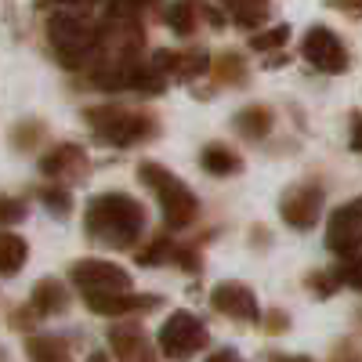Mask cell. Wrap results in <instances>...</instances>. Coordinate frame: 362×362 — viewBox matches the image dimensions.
<instances>
[{"instance_id": "obj_1", "label": "cell", "mask_w": 362, "mask_h": 362, "mask_svg": "<svg viewBox=\"0 0 362 362\" xmlns=\"http://www.w3.org/2000/svg\"><path fill=\"white\" fill-rule=\"evenodd\" d=\"M83 218H87V232L102 239V243L134 247V239L141 235V225H145V210L138 199H131L124 192H105L98 199H90Z\"/></svg>"}, {"instance_id": "obj_2", "label": "cell", "mask_w": 362, "mask_h": 362, "mask_svg": "<svg viewBox=\"0 0 362 362\" xmlns=\"http://www.w3.org/2000/svg\"><path fill=\"white\" fill-rule=\"evenodd\" d=\"M47 37L54 44L58 62L66 69H80L83 58L102 47V29L76 11H54L47 22Z\"/></svg>"}, {"instance_id": "obj_3", "label": "cell", "mask_w": 362, "mask_h": 362, "mask_svg": "<svg viewBox=\"0 0 362 362\" xmlns=\"http://www.w3.org/2000/svg\"><path fill=\"white\" fill-rule=\"evenodd\" d=\"M138 181L153 189V196H156L160 206H163V221H167L170 228H185V225L196 218V210H199L196 196L189 192L185 181L174 177L167 167L145 160V163H138Z\"/></svg>"}, {"instance_id": "obj_4", "label": "cell", "mask_w": 362, "mask_h": 362, "mask_svg": "<svg viewBox=\"0 0 362 362\" xmlns=\"http://www.w3.org/2000/svg\"><path fill=\"white\" fill-rule=\"evenodd\" d=\"M87 119L95 134L109 145H134L141 138H153L156 124L148 116H138V112H127V109H116V105H105V109H87Z\"/></svg>"}, {"instance_id": "obj_5", "label": "cell", "mask_w": 362, "mask_h": 362, "mask_svg": "<svg viewBox=\"0 0 362 362\" xmlns=\"http://www.w3.org/2000/svg\"><path fill=\"white\" fill-rule=\"evenodd\" d=\"M203 344H206V326L192 312H174L160 329V351L174 362L192 358Z\"/></svg>"}, {"instance_id": "obj_6", "label": "cell", "mask_w": 362, "mask_h": 362, "mask_svg": "<svg viewBox=\"0 0 362 362\" xmlns=\"http://www.w3.org/2000/svg\"><path fill=\"white\" fill-rule=\"evenodd\" d=\"M326 247L334 254H341L344 261L358 257V250H362V196L348 199L344 206H337L334 214H329Z\"/></svg>"}, {"instance_id": "obj_7", "label": "cell", "mask_w": 362, "mask_h": 362, "mask_svg": "<svg viewBox=\"0 0 362 362\" xmlns=\"http://www.w3.org/2000/svg\"><path fill=\"white\" fill-rule=\"evenodd\" d=\"M69 276L73 283L83 290V293H127L131 290V279H127V272L112 264V261H76L69 268Z\"/></svg>"}, {"instance_id": "obj_8", "label": "cell", "mask_w": 362, "mask_h": 362, "mask_svg": "<svg viewBox=\"0 0 362 362\" xmlns=\"http://www.w3.org/2000/svg\"><path fill=\"white\" fill-rule=\"evenodd\" d=\"M300 54L322 73H344L348 69V51L341 44V37L326 25H312L305 33V44H300Z\"/></svg>"}, {"instance_id": "obj_9", "label": "cell", "mask_w": 362, "mask_h": 362, "mask_svg": "<svg viewBox=\"0 0 362 362\" xmlns=\"http://www.w3.org/2000/svg\"><path fill=\"white\" fill-rule=\"evenodd\" d=\"M319 210H322V189L319 185H293L279 199V214L293 228H312Z\"/></svg>"}, {"instance_id": "obj_10", "label": "cell", "mask_w": 362, "mask_h": 362, "mask_svg": "<svg viewBox=\"0 0 362 362\" xmlns=\"http://www.w3.org/2000/svg\"><path fill=\"white\" fill-rule=\"evenodd\" d=\"M210 305H214L221 315L235 319V322H254V319L261 315L257 297H254L243 283H221V286H214V293H210Z\"/></svg>"}, {"instance_id": "obj_11", "label": "cell", "mask_w": 362, "mask_h": 362, "mask_svg": "<svg viewBox=\"0 0 362 362\" xmlns=\"http://www.w3.org/2000/svg\"><path fill=\"white\" fill-rule=\"evenodd\" d=\"M160 305V297H134V293H87V308L98 315H127V312H148Z\"/></svg>"}, {"instance_id": "obj_12", "label": "cell", "mask_w": 362, "mask_h": 362, "mask_svg": "<svg viewBox=\"0 0 362 362\" xmlns=\"http://www.w3.org/2000/svg\"><path fill=\"white\" fill-rule=\"evenodd\" d=\"M153 66H156L163 76L189 80V76H199V73L206 69V54H203V51H160Z\"/></svg>"}, {"instance_id": "obj_13", "label": "cell", "mask_w": 362, "mask_h": 362, "mask_svg": "<svg viewBox=\"0 0 362 362\" xmlns=\"http://www.w3.org/2000/svg\"><path fill=\"white\" fill-rule=\"evenodd\" d=\"M87 167V156L80 145H58L40 160V170L51 174V177H62V174H80Z\"/></svg>"}, {"instance_id": "obj_14", "label": "cell", "mask_w": 362, "mask_h": 362, "mask_svg": "<svg viewBox=\"0 0 362 362\" xmlns=\"http://www.w3.org/2000/svg\"><path fill=\"white\" fill-rule=\"evenodd\" d=\"M66 286L58 279H44L37 290H33V300H29V308H37V315H51V312H62L66 308Z\"/></svg>"}, {"instance_id": "obj_15", "label": "cell", "mask_w": 362, "mask_h": 362, "mask_svg": "<svg viewBox=\"0 0 362 362\" xmlns=\"http://www.w3.org/2000/svg\"><path fill=\"white\" fill-rule=\"evenodd\" d=\"M109 348L116 351V358L138 362V355H145L141 329H134V326H119V329H112V334H109Z\"/></svg>"}, {"instance_id": "obj_16", "label": "cell", "mask_w": 362, "mask_h": 362, "mask_svg": "<svg viewBox=\"0 0 362 362\" xmlns=\"http://www.w3.org/2000/svg\"><path fill=\"white\" fill-rule=\"evenodd\" d=\"M199 163H203L206 174H218V177L239 170V156L232 153L228 145H206V148H203V156H199Z\"/></svg>"}, {"instance_id": "obj_17", "label": "cell", "mask_w": 362, "mask_h": 362, "mask_svg": "<svg viewBox=\"0 0 362 362\" xmlns=\"http://www.w3.org/2000/svg\"><path fill=\"white\" fill-rule=\"evenodd\" d=\"M225 11L232 15L235 25L254 29V25H261L264 15H268V0H225Z\"/></svg>"}, {"instance_id": "obj_18", "label": "cell", "mask_w": 362, "mask_h": 362, "mask_svg": "<svg viewBox=\"0 0 362 362\" xmlns=\"http://www.w3.org/2000/svg\"><path fill=\"white\" fill-rule=\"evenodd\" d=\"M235 131L243 134V138H264L272 131V112L264 105H250L235 116Z\"/></svg>"}, {"instance_id": "obj_19", "label": "cell", "mask_w": 362, "mask_h": 362, "mask_svg": "<svg viewBox=\"0 0 362 362\" xmlns=\"http://www.w3.org/2000/svg\"><path fill=\"white\" fill-rule=\"evenodd\" d=\"M29 355H33V362H66V344L54 337H33Z\"/></svg>"}, {"instance_id": "obj_20", "label": "cell", "mask_w": 362, "mask_h": 362, "mask_svg": "<svg viewBox=\"0 0 362 362\" xmlns=\"http://www.w3.org/2000/svg\"><path fill=\"white\" fill-rule=\"evenodd\" d=\"M167 25L174 29L177 37H189L192 29H196V8H189V4H170V11H167Z\"/></svg>"}, {"instance_id": "obj_21", "label": "cell", "mask_w": 362, "mask_h": 362, "mask_svg": "<svg viewBox=\"0 0 362 362\" xmlns=\"http://www.w3.org/2000/svg\"><path fill=\"white\" fill-rule=\"evenodd\" d=\"M214 73H218L221 83H243L247 80V66H243V58H239V54H221Z\"/></svg>"}, {"instance_id": "obj_22", "label": "cell", "mask_w": 362, "mask_h": 362, "mask_svg": "<svg viewBox=\"0 0 362 362\" xmlns=\"http://www.w3.org/2000/svg\"><path fill=\"white\" fill-rule=\"evenodd\" d=\"M25 239H18L15 232H4V272L8 276H15V272L22 268V261H25Z\"/></svg>"}, {"instance_id": "obj_23", "label": "cell", "mask_w": 362, "mask_h": 362, "mask_svg": "<svg viewBox=\"0 0 362 362\" xmlns=\"http://www.w3.org/2000/svg\"><path fill=\"white\" fill-rule=\"evenodd\" d=\"M286 37H290V25H276V29H268V33H257L250 40V47L254 51H276V47L286 44Z\"/></svg>"}, {"instance_id": "obj_24", "label": "cell", "mask_w": 362, "mask_h": 362, "mask_svg": "<svg viewBox=\"0 0 362 362\" xmlns=\"http://www.w3.org/2000/svg\"><path fill=\"white\" fill-rule=\"evenodd\" d=\"M160 0H109V15L112 18H138L141 8H153Z\"/></svg>"}, {"instance_id": "obj_25", "label": "cell", "mask_w": 362, "mask_h": 362, "mask_svg": "<svg viewBox=\"0 0 362 362\" xmlns=\"http://www.w3.org/2000/svg\"><path fill=\"white\" fill-rule=\"evenodd\" d=\"M341 279L355 290H362V257H348L344 268H341Z\"/></svg>"}, {"instance_id": "obj_26", "label": "cell", "mask_w": 362, "mask_h": 362, "mask_svg": "<svg viewBox=\"0 0 362 362\" xmlns=\"http://www.w3.org/2000/svg\"><path fill=\"white\" fill-rule=\"evenodd\" d=\"M44 203H47V210H58V214H69V206H73L69 192H62V189H47Z\"/></svg>"}, {"instance_id": "obj_27", "label": "cell", "mask_w": 362, "mask_h": 362, "mask_svg": "<svg viewBox=\"0 0 362 362\" xmlns=\"http://www.w3.org/2000/svg\"><path fill=\"white\" fill-rule=\"evenodd\" d=\"M76 4H83V0H37V8H54V11H66V8H76Z\"/></svg>"}, {"instance_id": "obj_28", "label": "cell", "mask_w": 362, "mask_h": 362, "mask_svg": "<svg viewBox=\"0 0 362 362\" xmlns=\"http://www.w3.org/2000/svg\"><path fill=\"white\" fill-rule=\"evenodd\" d=\"M351 148L362 153V116H355V124H351Z\"/></svg>"}, {"instance_id": "obj_29", "label": "cell", "mask_w": 362, "mask_h": 362, "mask_svg": "<svg viewBox=\"0 0 362 362\" xmlns=\"http://www.w3.org/2000/svg\"><path fill=\"white\" fill-rule=\"evenodd\" d=\"M206 362H243V358H239L235 351H228V348H221V351H214V355H210Z\"/></svg>"}, {"instance_id": "obj_30", "label": "cell", "mask_w": 362, "mask_h": 362, "mask_svg": "<svg viewBox=\"0 0 362 362\" xmlns=\"http://www.w3.org/2000/svg\"><path fill=\"white\" fill-rule=\"evenodd\" d=\"M276 362H308V358H276Z\"/></svg>"}, {"instance_id": "obj_31", "label": "cell", "mask_w": 362, "mask_h": 362, "mask_svg": "<svg viewBox=\"0 0 362 362\" xmlns=\"http://www.w3.org/2000/svg\"><path fill=\"white\" fill-rule=\"evenodd\" d=\"M90 362H105V358H102V355H95V358H90Z\"/></svg>"}]
</instances>
